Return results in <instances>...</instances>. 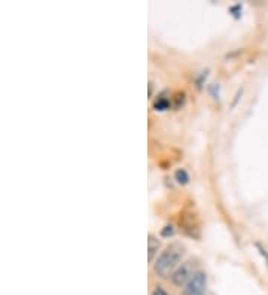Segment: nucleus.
Segmentation results:
<instances>
[{"instance_id": "obj_1", "label": "nucleus", "mask_w": 268, "mask_h": 295, "mask_svg": "<svg viewBox=\"0 0 268 295\" xmlns=\"http://www.w3.org/2000/svg\"><path fill=\"white\" fill-rule=\"evenodd\" d=\"M185 253V246L182 243H171L168 244L157 259L154 261V271L161 279H168L171 274L180 267V261Z\"/></svg>"}, {"instance_id": "obj_2", "label": "nucleus", "mask_w": 268, "mask_h": 295, "mask_svg": "<svg viewBox=\"0 0 268 295\" xmlns=\"http://www.w3.org/2000/svg\"><path fill=\"white\" fill-rule=\"evenodd\" d=\"M197 271L194 270L192 267V262H185L182 264L173 274H171V283L176 286V288H186L188 283L192 280L194 274Z\"/></svg>"}, {"instance_id": "obj_3", "label": "nucleus", "mask_w": 268, "mask_h": 295, "mask_svg": "<svg viewBox=\"0 0 268 295\" xmlns=\"http://www.w3.org/2000/svg\"><path fill=\"white\" fill-rule=\"evenodd\" d=\"M206 289H207V274L204 271H197L192 280L185 288L186 292H197V294H206Z\"/></svg>"}, {"instance_id": "obj_4", "label": "nucleus", "mask_w": 268, "mask_h": 295, "mask_svg": "<svg viewBox=\"0 0 268 295\" xmlns=\"http://www.w3.org/2000/svg\"><path fill=\"white\" fill-rule=\"evenodd\" d=\"M161 243L160 240L154 234H149V240H148V256H149V262H154L155 256H158V252H160Z\"/></svg>"}, {"instance_id": "obj_5", "label": "nucleus", "mask_w": 268, "mask_h": 295, "mask_svg": "<svg viewBox=\"0 0 268 295\" xmlns=\"http://www.w3.org/2000/svg\"><path fill=\"white\" fill-rule=\"evenodd\" d=\"M174 180H176L179 185H182V186L188 185V183H189V180H191L188 170H186V169H183V167L176 169V172H174Z\"/></svg>"}, {"instance_id": "obj_6", "label": "nucleus", "mask_w": 268, "mask_h": 295, "mask_svg": "<svg viewBox=\"0 0 268 295\" xmlns=\"http://www.w3.org/2000/svg\"><path fill=\"white\" fill-rule=\"evenodd\" d=\"M154 109L158 111V112H164V111L170 109V99L165 97L164 94L158 96V99L154 102Z\"/></svg>"}, {"instance_id": "obj_7", "label": "nucleus", "mask_w": 268, "mask_h": 295, "mask_svg": "<svg viewBox=\"0 0 268 295\" xmlns=\"http://www.w3.org/2000/svg\"><path fill=\"white\" fill-rule=\"evenodd\" d=\"M174 233H176V230H174V227H173V225H165V227L161 230V237L168 238V237L174 236Z\"/></svg>"}, {"instance_id": "obj_8", "label": "nucleus", "mask_w": 268, "mask_h": 295, "mask_svg": "<svg viewBox=\"0 0 268 295\" xmlns=\"http://www.w3.org/2000/svg\"><path fill=\"white\" fill-rule=\"evenodd\" d=\"M209 93L212 94L213 99L219 100V97H220V87H219V84H212L209 87Z\"/></svg>"}, {"instance_id": "obj_9", "label": "nucleus", "mask_w": 268, "mask_h": 295, "mask_svg": "<svg viewBox=\"0 0 268 295\" xmlns=\"http://www.w3.org/2000/svg\"><path fill=\"white\" fill-rule=\"evenodd\" d=\"M241 11H243V5L241 3H237V5H232L231 8H229V12L235 17V18H238L240 17V14H241Z\"/></svg>"}, {"instance_id": "obj_10", "label": "nucleus", "mask_w": 268, "mask_h": 295, "mask_svg": "<svg viewBox=\"0 0 268 295\" xmlns=\"http://www.w3.org/2000/svg\"><path fill=\"white\" fill-rule=\"evenodd\" d=\"M256 249L259 250V253H261V256L265 259V262H267V265H268V250L261 244V243H256Z\"/></svg>"}, {"instance_id": "obj_11", "label": "nucleus", "mask_w": 268, "mask_h": 295, "mask_svg": "<svg viewBox=\"0 0 268 295\" xmlns=\"http://www.w3.org/2000/svg\"><path fill=\"white\" fill-rule=\"evenodd\" d=\"M207 73H209V70L201 72V75L197 78V87H198V88H201V87H203V84H204V81H206V78H207Z\"/></svg>"}, {"instance_id": "obj_12", "label": "nucleus", "mask_w": 268, "mask_h": 295, "mask_svg": "<svg viewBox=\"0 0 268 295\" xmlns=\"http://www.w3.org/2000/svg\"><path fill=\"white\" fill-rule=\"evenodd\" d=\"M241 96H243V88H240V90L237 91V94L234 96V100H232V103H231V108H235V106H237V103H238V100H240Z\"/></svg>"}, {"instance_id": "obj_13", "label": "nucleus", "mask_w": 268, "mask_h": 295, "mask_svg": "<svg viewBox=\"0 0 268 295\" xmlns=\"http://www.w3.org/2000/svg\"><path fill=\"white\" fill-rule=\"evenodd\" d=\"M151 295H170V294H168L165 289H162L161 286H158V288H155V289H154V292H152Z\"/></svg>"}, {"instance_id": "obj_14", "label": "nucleus", "mask_w": 268, "mask_h": 295, "mask_svg": "<svg viewBox=\"0 0 268 295\" xmlns=\"http://www.w3.org/2000/svg\"><path fill=\"white\" fill-rule=\"evenodd\" d=\"M185 295H206V294H197V292H186V291H185Z\"/></svg>"}]
</instances>
